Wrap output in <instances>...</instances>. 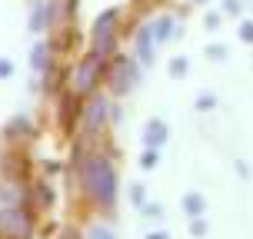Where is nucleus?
Returning a JSON list of instances; mask_svg holds the SVG:
<instances>
[{
    "label": "nucleus",
    "instance_id": "9d476101",
    "mask_svg": "<svg viewBox=\"0 0 253 239\" xmlns=\"http://www.w3.org/2000/svg\"><path fill=\"white\" fill-rule=\"evenodd\" d=\"M183 209H187V213L197 219V216L203 213V196H197V193H187V196H183Z\"/></svg>",
    "mask_w": 253,
    "mask_h": 239
},
{
    "label": "nucleus",
    "instance_id": "423d86ee",
    "mask_svg": "<svg viewBox=\"0 0 253 239\" xmlns=\"http://www.w3.org/2000/svg\"><path fill=\"white\" fill-rule=\"evenodd\" d=\"M137 57L143 63L153 60V30H150V27H143V30L137 34Z\"/></svg>",
    "mask_w": 253,
    "mask_h": 239
},
{
    "label": "nucleus",
    "instance_id": "ddd939ff",
    "mask_svg": "<svg viewBox=\"0 0 253 239\" xmlns=\"http://www.w3.org/2000/svg\"><path fill=\"white\" fill-rule=\"evenodd\" d=\"M140 163L147 166V170H153V166H157V153H153V150H147L143 156H140Z\"/></svg>",
    "mask_w": 253,
    "mask_h": 239
},
{
    "label": "nucleus",
    "instance_id": "20e7f679",
    "mask_svg": "<svg viewBox=\"0 0 253 239\" xmlns=\"http://www.w3.org/2000/svg\"><path fill=\"white\" fill-rule=\"evenodd\" d=\"M100 60H103V57L90 53L87 60L80 63V70H77V90H80V93H87V90L97 83V73H100Z\"/></svg>",
    "mask_w": 253,
    "mask_h": 239
},
{
    "label": "nucleus",
    "instance_id": "f03ea898",
    "mask_svg": "<svg viewBox=\"0 0 253 239\" xmlns=\"http://www.w3.org/2000/svg\"><path fill=\"white\" fill-rule=\"evenodd\" d=\"M114 24H117V10H107L97 17V27H93V53L97 57H107L114 50Z\"/></svg>",
    "mask_w": 253,
    "mask_h": 239
},
{
    "label": "nucleus",
    "instance_id": "2eb2a0df",
    "mask_svg": "<svg viewBox=\"0 0 253 239\" xmlns=\"http://www.w3.org/2000/svg\"><path fill=\"white\" fill-rule=\"evenodd\" d=\"M240 37H243V40H250V43H253V24H243V27H240Z\"/></svg>",
    "mask_w": 253,
    "mask_h": 239
},
{
    "label": "nucleus",
    "instance_id": "1a4fd4ad",
    "mask_svg": "<svg viewBox=\"0 0 253 239\" xmlns=\"http://www.w3.org/2000/svg\"><path fill=\"white\" fill-rule=\"evenodd\" d=\"M103 113H107V106H103V100H93L90 103V110H87V130H97L103 120Z\"/></svg>",
    "mask_w": 253,
    "mask_h": 239
},
{
    "label": "nucleus",
    "instance_id": "6e6552de",
    "mask_svg": "<svg viewBox=\"0 0 253 239\" xmlns=\"http://www.w3.org/2000/svg\"><path fill=\"white\" fill-rule=\"evenodd\" d=\"M150 30H153V40H157V43H164V40L173 34V17H160Z\"/></svg>",
    "mask_w": 253,
    "mask_h": 239
},
{
    "label": "nucleus",
    "instance_id": "f257e3e1",
    "mask_svg": "<svg viewBox=\"0 0 253 239\" xmlns=\"http://www.w3.org/2000/svg\"><path fill=\"white\" fill-rule=\"evenodd\" d=\"M84 183H87V193L97 203H114L117 176H114V166L107 163L103 156H90L84 163Z\"/></svg>",
    "mask_w": 253,
    "mask_h": 239
},
{
    "label": "nucleus",
    "instance_id": "9b49d317",
    "mask_svg": "<svg viewBox=\"0 0 253 239\" xmlns=\"http://www.w3.org/2000/svg\"><path fill=\"white\" fill-rule=\"evenodd\" d=\"M30 63H34L37 70H43V67H47V47H34V57H30Z\"/></svg>",
    "mask_w": 253,
    "mask_h": 239
},
{
    "label": "nucleus",
    "instance_id": "dca6fc26",
    "mask_svg": "<svg viewBox=\"0 0 253 239\" xmlns=\"http://www.w3.org/2000/svg\"><path fill=\"white\" fill-rule=\"evenodd\" d=\"M13 73V63L10 60H0V76H10Z\"/></svg>",
    "mask_w": 253,
    "mask_h": 239
},
{
    "label": "nucleus",
    "instance_id": "f3484780",
    "mask_svg": "<svg viewBox=\"0 0 253 239\" xmlns=\"http://www.w3.org/2000/svg\"><path fill=\"white\" fill-rule=\"evenodd\" d=\"M197 106H200V110H210V106H213V97H200V103H197Z\"/></svg>",
    "mask_w": 253,
    "mask_h": 239
},
{
    "label": "nucleus",
    "instance_id": "4468645a",
    "mask_svg": "<svg viewBox=\"0 0 253 239\" xmlns=\"http://www.w3.org/2000/svg\"><path fill=\"white\" fill-rule=\"evenodd\" d=\"M90 239H114V233H110V229H103V226H97L93 233H90Z\"/></svg>",
    "mask_w": 253,
    "mask_h": 239
},
{
    "label": "nucleus",
    "instance_id": "0eeeda50",
    "mask_svg": "<svg viewBox=\"0 0 253 239\" xmlns=\"http://www.w3.org/2000/svg\"><path fill=\"white\" fill-rule=\"evenodd\" d=\"M164 139H167V126L160 123V120H150V123H147V143H150V146H160Z\"/></svg>",
    "mask_w": 253,
    "mask_h": 239
},
{
    "label": "nucleus",
    "instance_id": "a211bd4d",
    "mask_svg": "<svg viewBox=\"0 0 253 239\" xmlns=\"http://www.w3.org/2000/svg\"><path fill=\"white\" fill-rule=\"evenodd\" d=\"M147 239H167V236H164V233H153V236H147Z\"/></svg>",
    "mask_w": 253,
    "mask_h": 239
},
{
    "label": "nucleus",
    "instance_id": "7ed1b4c3",
    "mask_svg": "<svg viewBox=\"0 0 253 239\" xmlns=\"http://www.w3.org/2000/svg\"><path fill=\"white\" fill-rule=\"evenodd\" d=\"M0 233H7L10 239H27L30 236V223L20 209H3L0 213Z\"/></svg>",
    "mask_w": 253,
    "mask_h": 239
},
{
    "label": "nucleus",
    "instance_id": "f8f14e48",
    "mask_svg": "<svg viewBox=\"0 0 253 239\" xmlns=\"http://www.w3.org/2000/svg\"><path fill=\"white\" fill-rule=\"evenodd\" d=\"M43 20H47V10H43V7H37V10H34V20H30V24H34V30H43Z\"/></svg>",
    "mask_w": 253,
    "mask_h": 239
},
{
    "label": "nucleus",
    "instance_id": "39448f33",
    "mask_svg": "<svg viewBox=\"0 0 253 239\" xmlns=\"http://www.w3.org/2000/svg\"><path fill=\"white\" fill-rule=\"evenodd\" d=\"M133 87V67H130V60H120L114 63V90L117 93H126V90Z\"/></svg>",
    "mask_w": 253,
    "mask_h": 239
},
{
    "label": "nucleus",
    "instance_id": "6ab92c4d",
    "mask_svg": "<svg viewBox=\"0 0 253 239\" xmlns=\"http://www.w3.org/2000/svg\"><path fill=\"white\" fill-rule=\"evenodd\" d=\"M200 3H203V0H200Z\"/></svg>",
    "mask_w": 253,
    "mask_h": 239
}]
</instances>
